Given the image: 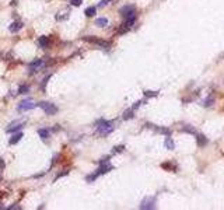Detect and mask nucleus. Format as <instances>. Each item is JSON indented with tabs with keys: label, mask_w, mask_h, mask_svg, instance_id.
Wrapping results in <instances>:
<instances>
[{
	"label": "nucleus",
	"mask_w": 224,
	"mask_h": 210,
	"mask_svg": "<svg viewBox=\"0 0 224 210\" xmlns=\"http://www.w3.org/2000/svg\"><path fill=\"white\" fill-rule=\"evenodd\" d=\"M133 13H136V6H133V4H126V6H123L119 10V14L122 17H127L130 14H133Z\"/></svg>",
	"instance_id": "5"
},
{
	"label": "nucleus",
	"mask_w": 224,
	"mask_h": 210,
	"mask_svg": "<svg viewBox=\"0 0 224 210\" xmlns=\"http://www.w3.org/2000/svg\"><path fill=\"white\" fill-rule=\"evenodd\" d=\"M132 118H133V109H132V108L123 112V119H125V121H127V119H132Z\"/></svg>",
	"instance_id": "22"
},
{
	"label": "nucleus",
	"mask_w": 224,
	"mask_h": 210,
	"mask_svg": "<svg viewBox=\"0 0 224 210\" xmlns=\"http://www.w3.org/2000/svg\"><path fill=\"white\" fill-rule=\"evenodd\" d=\"M34 107H35V104H34L31 100H25V101H23L18 105V111H29V109H32Z\"/></svg>",
	"instance_id": "7"
},
{
	"label": "nucleus",
	"mask_w": 224,
	"mask_h": 210,
	"mask_svg": "<svg viewBox=\"0 0 224 210\" xmlns=\"http://www.w3.org/2000/svg\"><path fill=\"white\" fill-rule=\"evenodd\" d=\"M70 3L73 4V6H80L83 3V0H70Z\"/></svg>",
	"instance_id": "27"
},
{
	"label": "nucleus",
	"mask_w": 224,
	"mask_h": 210,
	"mask_svg": "<svg viewBox=\"0 0 224 210\" xmlns=\"http://www.w3.org/2000/svg\"><path fill=\"white\" fill-rule=\"evenodd\" d=\"M164 146H165V149H168V150L175 149V143H174V140H172L170 136H167V139H165V141H164Z\"/></svg>",
	"instance_id": "15"
},
{
	"label": "nucleus",
	"mask_w": 224,
	"mask_h": 210,
	"mask_svg": "<svg viewBox=\"0 0 224 210\" xmlns=\"http://www.w3.org/2000/svg\"><path fill=\"white\" fill-rule=\"evenodd\" d=\"M83 39L87 41V42H91V44H95L97 46H100V48H105V49H108V48L111 46V42H109V41L98 39V38H95V36H84Z\"/></svg>",
	"instance_id": "2"
},
{
	"label": "nucleus",
	"mask_w": 224,
	"mask_h": 210,
	"mask_svg": "<svg viewBox=\"0 0 224 210\" xmlns=\"http://www.w3.org/2000/svg\"><path fill=\"white\" fill-rule=\"evenodd\" d=\"M42 65H44V60H42V59H37V60H34L32 63H29L28 69L31 70V72H37V70L39 69Z\"/></svg>",
	"instance_id": "10"
},
{
	"label": "nucleus",
	"mask_w": 224,
	"mask_h": 210,
	"mask_svg": "<svg viewBox=\"0 0 224 210\" xmlns=\"http://www.w3.org/2000/svg\"><path fill=\"white\" fill-rule=\"evenodd\" d=\"M207 143H209V140L206 136H203V134H200V133H196V144L199 146V147H204Z\"/></svg>",
	"instance_id": "9"
},
{
	"label": "nucleus",
	"mask_w": 224,
	"mask_h": 210,
	"mask_svg": "<svg viewBox=\"0 0 224 210\" xmlns=\"http://www.w3.org/2000/svg\"><path fill=\"white\" fill-rule=\"evenodd\" d=\"M95 25L97 27H106L108 25V18H105V17H101V18H97L95 20Z\"/></svg>",
	"instance_id": "17"
},
{
	"label": "nucleus",
	"mask_w": 224,
	"mask_h": 210,
	"mask_svg": "<svg viewBox=\"0 0 224 210\" xmlns=\"http://www.w3.org/2000/svg\"><path fill=\"white\" fill-rule=\"evenodd\" d=\"M38 134L41 136V139L46 140V139L49 137V130H46V129H39V130H38Z\"/></svg>",
	"instance_id": "21"
},
{
	"label": "nucleus",
	"mask_w": 224,
	"mask_h": 210,
	"mask_svg": "<svg viewBox=\"0 0 224 210\" xmlns=\"http://www.w3.org/2000/svg\"><path fill=\"white\" fill-rule=\"evenodd\" d=\"M39 108H42L45 111V113L46 115H55V113L57 112V107H55L53 104H51V102H39V104H37Z\"/></svg>",
	"instance_id": "3"
},
{
	"label": "nucleus",
	"mask_w": 224,
	"mask_h": 210,
	"mask_svg": "<svg viewBox=\"0 0 224 210\" xmlns=\"http://www.w3.org/2000/svg\"><path fill=\"white\" fill-rule=\"evenodd\" d=\"M154 205H155V198H144L142 200V203H140V209L142 210H151L154 209Z\"/></svg>",
	"instance_id": "4"
},
{
	"label": "nucleus",
	"mask_w": 224,
	"mask_h": 210,
	"mask_svg": "<svg viewBox=\"0 0 224 210\" xmlns=\"http://www.w3.org/2000/svg\"><path fill=\"white\" fill-rule=\"evenodd\" d=\"M28 91H29L28 85H21L20 88H18V94H27Z\"/></svg>",
	"instance_id": "26"
},
{
	"label": "nucleus",
	"mask_w": 224,
	"mask_h": 210,
	"mask_svg": "<svg viewBox=\"0 0 224 210\" xmlns=\"http://www.w3.org/2000/svg\"><path fill=\"white\" fill-rule=\"evenodd\" d=\"M101 165H100V168L97 170V174H98V177L100 175H102V174H106V172H109V171H112L114 170V165H111L109 164V161H105V162H100Z\"/></svg>",
	"instance_id": "6"
},
{
	"label": "nucleus",
	"mask_w": 224,
	"mask_h": 210,
	"mask_svg": "<svg viewBox=\"0 0 224 210\" xmlns=\"http://www.w3.org/2000/svg\"><path fill=\"white\" fill-rule=\"evenodd\" d=\"M144 95H146L147 98L157 97V95H158V91H144Z\"/></svg>",
	"instance_id": "24"
},
{
	"label": "nucleus",
	"mask_w": 224,
	"mask_h": 210,
	"mask_svg": "<svg viewBox=\"0 0 224 210\" xmlns=\"http://www.w3.org/2000/svg\"><path fill=\"white\" fill-rule=\"evenodd\" d=\"M127 31H129V27L125 25V24H122V25H121V28L118 29V35H123V34H126Z\"/></svg>",
	"instance_id": "23"
},
{
	"label": "nucleus",
	"mask_w": 224,
	"mask_h": 210,
	"mask_svg": "<svg viewBox=\"0 0 224 210\" xmlns=\"http://www.w3.org/2000/svg\"><path fill=\"white\" fill-rule=\"evenodd\" d=\"M105 2H106V3H108V2H111V0H105Z\"/></svg>",
	"instance_id": "29"
},
{
	"label": "nucleus",
	"mask_w": 224,
	"mask_h": 210,
	"mask_svg": "<svg viewBox=\"0 0 224 210\" xmlns=\"http://www.w3.org/2000/svg\"><path fill=\"white\" fill-rule=\"evenodd\" d=\"M21 137H23V133H17L14 134L11 139H10V144H16V143H18V141L21 140Z\"/></svg>",
	"instance_id": "20"
},
{
	"label": "nucleus",
	"mask_w": 224,
	"mask_h": 210,
	"mask_svg": "<svg viewBox=\"0 0 224 210\" xmlns=\"http://www.w3.org/2000/svg\"><path fill=\"white\" fill-rule=\"evenodd\" d=\"M123 150H125V146H116V147H114V150H112V154L122 153Z\"/></svg>",
	"instance_id": "25"
},
{
	"label": "nucleus",
	"mask_w": 224,
	"mask_h": 210,
	"mask_svg": "<svg viewBox=\"0 0 224 210\" xmlns=\"http://www.w3.org/2000/svg\"><path fill=\"white\" fill-rule=\"evenodd\" d=\"M95 11H97V8L91 6V7H87V8H86L84 14H86L87 17H93V16H95Z\"/></svg>",
	"instance_id": "19"
},
{
	"label": "nucleus",
	"mask_w": 224,
	"mask_h": 210,
	"mask_svg": "<svg viewBox=\"0 0 224 210\" xmlns=\"http://www.w3.org/2000/svg\"><path fill=\"white\" fill-rule=\"evenodd\" d=\"M114 129H115L114 122L105 121V119H100V121L97 122V132H98V134H101V136L109 134Z\"/></svg>",
	"instance_id": "1"
},
{
	"label": "nucleus",
	"mask_w": 224,
	"mask_h": 210,
	"mask_svg": "<svg viewBox=\"0 0 224 210\" xmlns=\"http://www.w3.org/2000/svg\"><path fill=\"white\" fill-rule=\"evenodd\" d=\"M38 45H39L41 48H48L49 45H51V39H49L48 36H41V38L38 39Z\"/></svg>",
	"instance_id": "13"
},
{
	"label": "nucleus",
	"mask_w": 224,
	"mask_h": 210,
	"mask_svg": "<svg viewBox=\"0 0 224 210\" xmlns=\"http://www.w3.org/2000/svg\"><path fill=\"white\" fill-rule=\"evenodd\" d=\"M142 102H143V101H136V102H134V104H133V107H132V109H133V111H134V109H136V108H139V107L142 105Z\"/></svg>",
	"instance_id": "28"
},
{
	"label": "nucleus",
	"mask_w": 224,
	"mask_h": 210,
	"mask_svg": "<svg viewBox=\"0 0 224 210\" xmlns=\"http://www.w3.org/2000/svg\"><path fill=\"white\" fill-rule=\"evenodd\" d=\"M23 23L21 21H14V23H11V25L8 27V29L11 31V32H17V31H20L21 28H23Z\"/></svg>",
	"instance_id": "12"
},
{
	"label": "nucleus",
	"mask_w": 224,
	"mask_h": 210,
	"mask_svg": "<svg viewBox=\"0 0 224 210\" xmlns=\"http://www.w3.org/2000/svg\"><path fill=\"white\" fill-rule=\"evenodd\" d=\"M161 168H164V170H167V171H174V172H175L176 171V165L175 164H172L171 161H167V162H163V164H161Z\"/></svg>",
	"instance_id": "14"
},
{
	"label": "nucleus",
	"mask_w": 224,
	"mask_h": 210,
	"mask_svg": "<svg viewBox=\"0 0 224 210\" xmlns=\"http://www.w3.org/2000/svg\"><path fill=\"white\" fill-rule=\"evenodd\" d=\"M181 132H183V133H191V134H195L196 136V130L193 126H189V125H185L181 128Z\"/></svg>",
	"instance_id": "16"
},
{
	"label": "nucleus",
	"mask_w": 224,
	"mask_h": 210,
	"mask_svg": "<svg viewBox=\"0 0 224 210\" xmlns=\"http://www.w3.org/2000/svg\"><path fill=\"white\" fill-rule=\"evenodd\" d=\"M136 17H137V14H136V13H133V14H130V16L125 17V23H123V24L127 25V27L130 28L132 25H133L134 23H136Z\"/></svg>",
	"instance_id": "11"
},
{
	"label": "nucleus",
	"mask_w": 224,
	"mask_h": 210,
	"mask_svg": "<svg viewBox=\"0 0 224 210\" xmlns=\"http://www.w3.org/2000/svg\"><path fill=\"white\" fill-rule=\"evenodd\" d=\"M25 123V121L23 119V121H16V122H13V123H10L7 128V132L8 133H11V132H16V130H18L21 128V126Z\"/></svg>",
	"instance_id": "8"
},
{
	"label": "nucleus",
	"mask_w": 224,
	"mask_h": 210,
	"mask_svg": "<svg viewBox=\"0 0 224 210\" xmlns=\"http://www.w3.org/2000/svg\"><path fill=\"white\" fill-rule=\"evenodd\" d=\"M213 102H214V97H213V95H209L207 98H204L203 100L202 105H203V107H212Z\"/></svg>",
	"instance_id": "18"
}]
</instances>
